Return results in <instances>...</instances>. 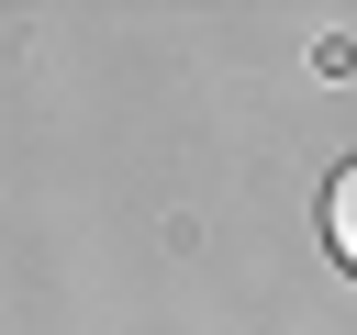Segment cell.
<instances>
[{
	"label": "cell",
	"instance_id": "1",
	"mask_svg": "<svg viewBox=\"0 0 357 335\" xmlns=\"http://www.w3.org/2000/svg\"><path fill=\"white\" fill-rule=\"evenodd\" d=\"M324 246L357 268V156H346V168H335V190H324Z\"/></svg>",
	"mask_w": 357,
	"mask_h": 335
}]
</instances>
